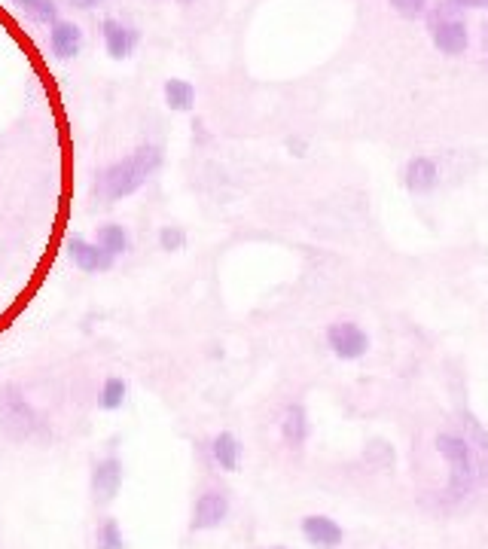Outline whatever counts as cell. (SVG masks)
<instances>
[{"mask_svg":"<svg viewBox=\"0 0 488 549\" xmlns=\"http://www.w3.org/2000/svg\"><path fill=\"white\" fill-rule=\"evenodd\" d=\"M162 168V150L156 144H141L122 159L110 162L95 177V196L101 202H122L144 190V183Z\"/></svg>","mask_w":488,"mask_h":549,"instance_id":"obj_1","label":"cell"},{"mask_svg":"<svg viewBox=\"0 0 488 549\" xmlns=\"http://www.w3.org/2000/svg\"><path fill=\"white\" fill-rule=\"evenodd\" d=\"M40 415L37 409L19 394V391H4L0 394V434L13 443H31L40 434Z\"/></svg>","mask_w":488,"mask_h":549,"instance_id":"obj_2","label":"cell"},{"mask_svg":"<svg viewBox=\"0 0 488 549\" xmlns=\"http://www.w3.org/2000/svg\"><path fill=\"white\" fill-rule=\"evenodd\" d=\"M437 449L446 458V464L452 467V482H449V495L452 498H464L473 492L476 482V461L470 452V443L458 434H440L437 437Z\"/></svg>","mask_w":488,"mask_h":549,"instance_id":"obj_3","label":"cell"},{"mask_svg":"<svg viewBox=\"0 0 488 549\" xmlns=\"http://www.w3.org/2000/svg\"><path fill=\"white\" fill-rule=\"evenodd\" d=\"M427 31L434 46L446 55H461L467 49V25L452 4H440L427 13Z\"/></svg>","mask_w":488,"mask_h":549,"instance_id":"obj_4","label":"cell"},{"mask_svg":"<svg viewBox=\"0 0 488 549\" xmlns=\"http://www.w3.org/2000/svg\"><path fill=\"white\" fill-rule=\"evenodd\" d=\"M327 345L333 348L336 357L342 360H357L366 354V348H370V336L363 333L360 324L354 321H336L327 327Z\"/></svg>","mask_w":488,"mask_h":549,"instance_id":"obj_5","label":"cell"},{"mask_svg":"<svg viewBox=\"0 0 488 549\" xmlns=\"http://www.w3.org/2000/svg\"><path fill=\"white\" fill-rule=\"evenodd\" d=\"M229 516V498L223 488H205L199 495L196 507H193V522L190 528L193 531H214L226 522Z\"/></svg>","mask_w":488,"mask_h":549,"instance_id":"obj_6","label":"cell"},{"mask_svg":"<svg viewBox=\"0 0 488 549\" xmlns=\"http://www.w3.org/2000/svg\"><path fill=\"white\" fill-rule=\"evenodd\" d=\"M68 257L71 263L86 272V275H101V272H110L116 257H110L107 251H101L95 241H86L83 235H71L68 238Z\"/></svg>","mask_w":488,"mask_h":549,"instance_id":"obj_7","label":"cell"},{"mask_svg":"<svg viewBox=\"0 0 488 549\" xmlns=\"http://www.w3.org/2000/svg\"><path fill=\"white\" fill-rule=\"evenodd\" d=\"M101 37H104L107 55L116 58V61L129 58L135 52V46L141 43V31L126 25V22H119V19H104L101 22Z\"/></svg>","mask_w":488,"mask_h":549,"instance_id":"obj_8","label":"cell"},{"mask_svg":"<svg viewBox=\"0 0 488 549\" xmlns=\"http://www.w3.org/2000/svg\"><path fill=\"white\" fill-rule=\"evenodd\" d=\"M122 488V461L116 455H107L92 470V495L95 504H110Z\"/></svg>","mask_w":488,"mask_h":549,"instance_id":"obj_9","label":"cell"},{"mask_svg":"<svg viewBox=\"0 0 488 549\" xmlns=\"http://www.w3.org/2000/svg\"><path fill=\"white\" fill-rule=\"evenodd\" d=\"M49 49L55 58L61 61H71L80 55V46H83V28L77 22H68V19H58L49 25Z\"/></svg>","mask_w":488,"mask_h":549,"instance_id":"obj_10","label":"cell"},{"mask_svg":"<svg viewBox=\"0 0 488 549\" xmlns=\"http://www.w3.org/2000/svg\"><path fill=\"white\" fill-rule=\"evenodd\" d=\"M302 534L318 549H336L345 537L339 522H333L330 516H305L302 519Z\"/></svg>","mask_w":488,"mask_h":549,"instance_id":"obj_11","label":"cell"},{"mask_svg":"<svg viewBox=\"0 0 488 549\" xmlns=\"http://www.w3.org/2000/svg\"><path fill=\"white\" fill-rule=\"evenodd\" d=\"M281 437L290 449H299L305 440H309V415H305L302 403H290L281 412Z\"/></svg>","mask_w":488,"mask_h":549,"instance_id":"obj_12","label":"cell"},{"mask_svg":"<svg viewBox=\"0 0 488 549\" xmlns=\"http://www.w3.org/2000/svg\"><path fill=\"white\" fill-rule=\"evenodd\" d=\"M241 452H244V449H241L238 437L229 434V431H223V434H217V437L211 440V458H214L217 467L226 470V473H235V470H238Z\"/></svg>","mask_w":488,"mask_h":549,"instance_id":"obj_13","label":"cell"},{"mask_svg":"<svg viewBox=\"0 0 488 549\" xmlns=\"http://www.w3.org/2000/svg\"><path fill=\"white\" fill-rule=\"evenodd\" d=\"M406 187L412 193H427V190H434V183H437V165L434 159H427V156H415L409 165H406Z\"/></svg>","mask_w":488,"mask_h":549,"instance_id":"obj_14","label":"cell"},{"mask_svg":"<svg viewBox=\"0 0 488 549\" xmlns=\"http://www.w3.org/2000/svg\"><path fill=\"white\" fill-rule=\"evenodd\" d=\"M95 244L101 251H107L110 257H122L129 251V232L119 223H104L95 229Z\"/></svg>","mask_w":488,"mask_h":549,"instance_id":"obj_15","label":"cell"},{"mask_svg":"<svg viewBox=\"0 0 488 549\" xmlns=\"http://www.w3.org/2000/svg\"><path fill=\"white\" fill-rule=\"evenodd\" d=\"M165 104L177 113H190L196 107V86L190 80H165Z\"/></svg>","mask_w":488,"mask_h":549,"instance_id":"obj_16","label":"cell"},{"mask_svg":"<svg viewBox=\"0 0 488 549\" xmlns=\"http://www.w3.org/2000/svg\"><path fill=\"white\" fill-rule=\"evenodd\" d=\"M126 397H129V382L122 376H107L101 391H98V406L104 412H113V409H119L122 403H126Z\"/></svg>","mask_w":488,"mask_h":549,"instance_id":"obj_17","label":"cell"},{"mask_svg":"<svg viewBox=\"0 0 488 549\" xmlns=\"http://www.w3.org/2000/svg\"><path fill=\"white\" fill-rule=\"evenodd\" d=\"M95 546L98 549H126V534H122L119 522L113 516L101 519L95 528Z\"/></svg>","mask_w":488,"mask_h":549,"instance_id":"obj_18","label":"cell"},{"mask_svg":"<svg viewBox=\"0 0 488 549\" xmlns=\"http://www.w3.org/2000/svg\"><path fill=\"white\" fill-rule=\"evenodd\" d=\"M16 7H22L34 22L40 25H52L58 22V7H55V0H13Z\"/></svg>","mask_w":488,"mask_h":549,"instance_id":"obj_19","label":"cell"},{"mask_svg":"<svg viewBox=\"0 0 488 549\" xmlns=\"http://www.w3.org/2000/svg\"><path fill=\"white\" fill-rule=\"evenodd\" d=\"M183 244H187V235H183V229L180 226H162L159 229V248L165 251V254H177Z\"/></svg>","mask_w":488,"mask_h":549,"instance_id":"obj_20","label":"cell"},{"mask_svg":"<svg viewBox=\"0 0 488 549\" xmlns=\"http://www.w3.org/2000/svg\"><path fill=\"white\" fill-rule=\"evenodd\" d=\"M391 7L403 16V19H418L427 10V0H391Z\"/></svg>","mask_w":488,"mask_h":549,"instance_id":"obj_21","label":"cell"},{"mask_svg":"<svg viewBox=\"0 0 488 549\" xmlns=\"http://www.w3.org/2000/svg\"><path fill=\"white\" fill-rule=\"evenodd\" d=\"M446 4H452L455 10H482L488 7V0H446Z\"/></svg>","mask_w":488,"mask_h":549,"instance_id":"obj_22","label":"cell"},{"mask_svg":"<svg viewBox=\"0 0 488 549\" xmlns=\"http://www.w3.org/2000/svg\"><path fill=\"white\" fill-rule=\"evenodd\" d=\"M104 4V0H71V7L77 10H98Z\"/></svg>","mask_w":488,"mask_h":549,"instance_id":"obj_23","label":"cell"},{"mask_svg":"<svg viewBox=\"0 0 488 549\" xmlns=\"http://www.w3.org/2000/svg\"><path fill=\"white\" fill-rule=\"evenodd\" d=\"M177 4H183V7H193V4H196V0H177Z\"/></svg>","mask_w":488,"mask_h":549,"instance_id":"obj_24","label":"cell"},{"mask_svg":"<svg viewBox=\"0 0 488 549\" xmlns=\"http://www.w3.org/2000/svg\"><path fill=\"white\" fill-rule=\"evenodd\" d=\"M485 52H488V28H485Z\"/></svg>","mask_w":488,"mask_h":549,"instance_id":"obj_25","label":"cell"},{"mask_svg":"<svg viewBox=\"0 0 488 549\" xmlns=\"http://www.w3.org/2000/svg\"><path fill=\"white\" fill-rule=\"evenodd\" d=\"M269 549H284V546H269Z\"/></svg>","mask_w":488,"mask_h":549,"instance_id":"obj_26","label":"cell"}]
</instances>
